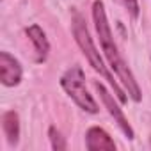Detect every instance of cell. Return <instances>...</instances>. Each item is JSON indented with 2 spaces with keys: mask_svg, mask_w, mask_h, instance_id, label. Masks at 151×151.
<instances>
[{
  "mask_svg": "<svg viewBox=\"0 0 151 151\" xmlns=\"http://www.w3.org/2000/svg\"><path fill=\"white\" fill-rule=\"evenodd\" d=\"M71 23H73V36H75V39H77V43H78L82 53L87 57L89 64L94 68V71H98L101 77L112 86V89H114V96L119 100V103H126V101H128L126 93H124V91L119 87V84L114 80V75L109 71V68L105 66L103 59L100 57V52H98L96 46H94V41H93V37H91V34H89V30H87V25H86L84 18H82L78 13H75Z\"/></svg>",
  "mask_w": 151,
  "mask_h": 151,
  "instance_id": "obj_2",
  "label": "cell"
},
{
  "mask_svg": "<svg viewBox=\"0 0 151 151\" xmlns=\"http://www.w3.org/2000/svg\"><path fill=\"white\" fill-rule=\"evenodd\" d=\"M25 34L30 39V43L34 45V50H36V55H37L36 60L37 62H45L48 53H50V43H48L43 29L39 25H30V27L25 29Z\"/></svg>",
  "mask_w": 151,
  "mask_h": 151,
  "instance_id": "obj_7",
  "label": "cell"
},
{
  "mask_svg": "<svg viewBox=\"0 0 151 151\" xmlns=\"http://www.w3.org/2000/svg\"><path fill=\"white\" fill-rule=\"evenodd\" d=\"M2 130L7 137V142L11 146H16L20 140V117L14 110H7L2 116Z\"/></svg>",
  "mask_w": 151,
  "mask_h": 151,
  "instance_id": "obj_8",
  "label": "cell"
},
{
  "mask_svg": "<svg viewBox=\"0 0 151 151\" xmlns=\"http://www.w3.org/2000/svg\"><path fill=\"white\" fill-rule=\"evenodd\" d=\"M48 135H50L52 147H53L55 151H62V149H66V140H64V137L60 135V132H59L55 126H50V130H48Z\"/></svg>",
  "mask_w": 151,
  "mask_h": 151,
  "instance_id": "obj_9",
  "label": "cell"
},
{
  "mask_svg": "<svg viewBox=\"0 0 151 151\" xmlns=\"http://www.w3.org/2000/svg\"><path fill=\"white\" fill-rule=\"evenodd\" d=\"M93 22H94L96 32H98L100 43H101V50H103V53L107 57V62H109L110 69L117 75V78L124 86L128 96L133 101H140L142 100L140 87H139V84H137V80L133 77L132 69L128 68V64L121 57V53L117 50V45L114 43L112 30H110L109 20H107V13H105V6H103L101 0H94V4H93Z\"/></svg>",
  "mask_w": 151,
  "mask_h": 151,
  "instance_id": "obj_1",
  "label": "cell"
},
{
  "mask_svg": "<svg viewBox=\"0 0 151 151\" xmlns=\"http://www.w3.org/2000/svg\"><path fill=\"white\" fill-rule=\"evenodd\" d=\"M124 7L128 9V13L133 16V18H139V13H140V7H139V2L137 0H123Z\"/></svg>",
  "mask_w": 151,
  "mask_h": 151,
  "instance_id": "obj_10",
  "label": "cell"
},
{
  "mask_svg": "<svg viewBox=\"0 0 151 151\" xmlns=\"http://www.w3.org/2000/svg\"><path fill=\"white\" fill-rule=\"evenodd\" d=\"M22 64L7 52H0V82L6 87H14L22 82Z\"/></svg>",
  "mask_w": 151,
  "mask_h": 151,
  "instance_id": "obj_5",
  "label": "cell"
},
{
  "mask_svg": "<svg viewBox=\"0 0 151 151\" xmlns=\"http://www.w3.org/2000/svg\"><path fill=\"white\" fill-rule=\"evenodd\" d=\"M60 86L66 91V94L82 110H86L89 114H96L98 112V103L94 101V98L87 91L86 75H84L80 66H71L69 69H66V73L60 77Z\"/></svg>",
  "mask_w": 151,
  "mask_h": 151,
  "instance_id": "obj_3",
  "label": "cell"
},
{
  "mask_svg": "<svg viewBox=\"0 0 151 151\" xmlns=\"http://www.w3.org/2000/svg\"><path fill=\"white\" fill-rule=\"evenodd\" d=\"M94 89H96V93L100 94V98H101V101H103V105H105V109L109 110V114L114 117V121L117 123V126L121 128V132L132 140L133 137H135V133H133V128H132V124L128 123V119H126V116H124V112L119 109V105L116 103V100H114V94H110L107 89H105V86L103 84H100V82H94Z\"/></svg>",
  "mask_w": 151,
  "mask_h": 151,
  "instance_id": "obj_4",
  "label": "cell"
},
{
  "mask_svg": "<svg viewBox=\"0 0 151 151\" xmlns=\"http://www.w3.org/2000/svg\"><path fill=\"white\" fill-rule=\"evenodd\" d=\"M86 147L89 151H116L112 137L100 126H91L86 133Z\"/></svg>",
  "mask_w": 151,
  "mask_h": 151,
  "instance_id": "obj_6",
  "label": "cell"
}]
</instances>
